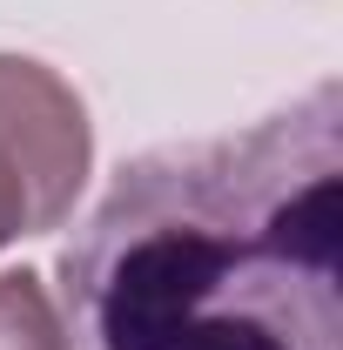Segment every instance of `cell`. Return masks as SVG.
<instances>
[{"instance_id":"obj_2","label":"cell","mask_w":343,"mask_h":350,"mask_svg":"<svg viewBox=\"0 0 343 350\" xmlns=\"http://www.w3.org/2000/svg\"><path fill=\"white\" fill-rule=\"evenodd\" d=\"M87 162L94 129L81 94L47 61L0 54V250L74 216Z\"/></svg>"},{"instance_id":"obj_3","label":"cell","mask_w":343,"mask_h":350,"mask_svg":"<svg viewBox=\"0 0 343 350\" xmlns=\"http://www.w3.org/2000/svg\"><path fill=\"white\" fill-rule=\"evenodd\" d=\"M0 350H74L68 317L34 269H0Z\"/></svg>"},{"instance_id":"obj_1","label":"cell","mask_w":343,"mask_h":350,"mask_svg":"<svg viewBox=\"0 0 343 350\" xmlns=\"http://www.w3.org/2000/svg\"><path fill=\"white\" fill-rule=\"evenodd\" d=\"M61 304L87 350H343V88L122 162Z\"/></svg>"}]
</instances>
